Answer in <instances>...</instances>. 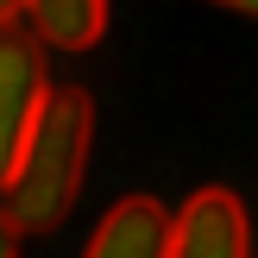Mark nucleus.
Instances as JSON below:
<instances>
[{
    "label": "nucleus",
    "mask_w": 258,
    "mask_h": 258,
    "mask_svg": "<svg viewBox=\"0 0 258 258\" xmlns=\"http://www.w3.org/2000/svg\"><path fill=\"white\" fill-rule=\"evenodd\" d=\"M88 145H95V101H88V88L57 82L32 145H25L19 176L0 196L25 233H57L70 221L76 196H82V176H88Z\"/></svg>",
    "instance_id": "nucleus-1"
},
{
    "label": "nucleus",
    "mask_w": 258,
    "mask_h": 258,
    "mask_svg": "<svg viewBox=\"0 0 258 258\" xmlns=\"http://www.w3.org/2000/svg\"><path fill=\"white\" fill-rule=\"evenodd\" d=\"M50 88L57 82L44 76V44L25 25H0V196L25 164V145L44 120Z\"/></svg>",
    "instance_id": "nucleus-2"
},
{
    "label": "nucleus",
    "mask_w": 258,
    "mask_h": 258,
    "mask_svg": "<svg viewBox=\"0 0 258 258\" xmlns=\"http://www.w3.org/2000/svg\"><path fill=\"white\" fill-rule=\"evenodd\" d=\"M170 258H252V227L233 189H196L176 208Z\"/></svg>",
    "instance_id": "nucleus-3"
},
{
    "label": "nucleus",
    "mask_w": 258,
    "mask_h": 258,
    "mask_svg": "<svg viewBox=\"0 0 258 258\" xmlns=\"http://www.w3.org/2000/svg\"><path fill=\"white\" fill-rule=\"evenodd\" d=\"M170 221L176 214L151 196H120L101 227L88 233L82 258H170Z\"/></svg>",
    "instance_id": "nucleus-4"
},
{
    "label": "nucleus",
    "mask_w": 258,
    "mask_h": 258,
    "mask_svg": "<svg viewBox=\"0 0 258 258\" xmlns=\"http://www.w3.org/2000/svg\"><path fill=\"white\" fill-rule=\"evenodd\" d=\"M25 25L50 50H95L107 38V0H25Z\"/></svg>",
    "instance_id": "nucleus-5"
},
{
    "label": "nucleus",
    "mask_w": 258,
    "mask_h": 258,
    "mask_svg": "<svg viewBox=\"0 0 258 258\" xmlns=\"http://www.w3.org/2000/svg\"><path fill=\"white\" fill-rule=\"evenodd\" d=\"M0 258H25V227L13 221L7 202H0Z\"/></svg>",
    "instance_id": "nucleus-6"
},
{
    "label": "nucleus",
    "mask_w": 258,
    "mask_h": 258,
    "mask_svg": "<svg viewBox=\"0 0 258 258\" xmlns=\"http://www.w3.org/2000/svg\"><path fill=\"white\" fill-rule=\"evenodd\" d=\"M25 19V0H0V25H19Z\"/></svg>",
    "instance_id": "nucleus-7"
},
{
    "label": "nucleus",
    "mask_w": 258,
    "mask_h": 258,
    "mask_svg": "<svg viewBox=\"0 0 258 258\" xmlns=\"http://www.w3.org/2000/svg\"><path fill=\"white\" fill-rule=\"evenodd\" d=\"M214 7H227V13H252V19H258V0H214Z\"/></svg>",
    "instance_id": "nucleus-8"
}]
</instances>
